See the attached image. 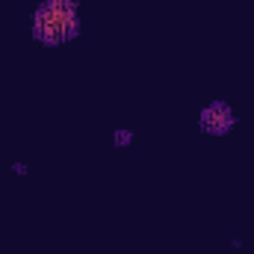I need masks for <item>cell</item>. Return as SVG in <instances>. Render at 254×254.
I'll list each match as a JSON object with an SVG mask.
<instances>
[{"label": "cell", "mask_w": 254, "mask_h": 254, "mask_svg": "<svg viewBox=\"0 0 254 254\" xmlns=\"http://www.w3.org/2000/svg\"><path fill=\"white\" fill-rule=\"evenodd\" d=\"M80 30L74 0H45L33 15V33L45 45H60L74 39Z\"/></svg>", "instance_id": "obj_1"}, {"label": "cell", "mask_w": 254, "mask_h": 254, "mask_svg": "<svg viewBox=\"0 0 254 254\" xmlns=\"http://www.w3.org/2000/svg\"><path fill=\"white\" fill-rule=\"evenodd\" d=\"M201 127L207 133H228L234 127V113L228 104H210L204 113H201Z\"/></svg>", "instance_id": "obj_2"}]
</instances>
